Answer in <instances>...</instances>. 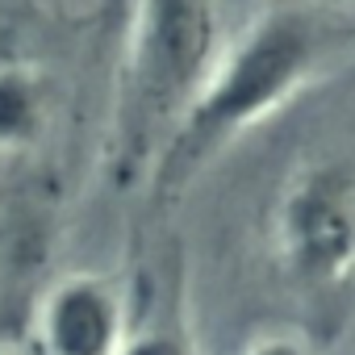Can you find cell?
<instances>
[{"label": "cell", "instance_id": "4", "mask_svg": "<svg viewBox=\"0 0 355 355\" xmlns=\"http://www.w3.org/2000/svg\"><path fill=\"white\" fill-rule=\"evenodd\" d=\"M34 338L42 355H121L130 343L125 305L101 276L71 272L46 288Z\"/></svg>", "mask_w": 355, "mask_h": 355}, {"label": "cell", "instance_id": "5", "mask_svg": "<svg viewBox=\"0 0 355 355\" xmlns=\"http://www.w3.org/2000/svg\"><path fill=\"white\" fill-rule=\"evenodd\" d=\"M51 105L42 80L21 63H0V155L30 150L46 130Z\"/></svg>", "mask_w": 355, "mask_h": 355}, {"label": "cell", "instance_id": "1", "mask_svg": "<svg viewBox=\"0 0 355 355\" xmlns=\"http://www.w3.org/2000/svg\"><path fill=\"white\" fill-rule=\"evenodd\" d=\"M334 30L309 9L272 5L234 42L222 46L201 92L171 125L159 146L150 184L175 193L239 134L268 121L284 101H293L326 63Z\"/></svg>", "mask_w": 355, "mask_h": 355}, {"label": "cell", "instance_id": "3", "mask_svg": "<svg viewBox=\"0 0 355 355\" xmlns=\"http://www.w3.org/2000/svg\"><path fill=\"white\" fill-rule=\"evenodd\" d=\"M280 268L305 288L347 284L355 272V163L318 159L293 171L272 218Z\"/></svg>", "mask_w": 355, "mask_h": 355}, {"label": "cell", "instance_id": "2", "mask_svg": "<svg viewBox=\"0 0 355 355\" xmlns=\"http://www.w3.org/2000/svg\"><path fill=\"white\" fill-rule=\"evenodd\" d=\"M218 55L222 38L214 0H138L121 105L125 163H138L155 134H171Z\"/></svg>", "mask_w": 355, "mask_h": 355}, {"label": "cell", "instance_id": "6", "mask_svg": "<svg viewBox=\"0 0 355 355\" xmlns=\"http://www.w3.org/2000/svg\"><path fill=\"white\" fill-rule=\"evenodd\" d=\"M121 355H193V351L175 334H138L121 347Z\"/></svg>", "mask_w": 355, "mask_h": 355}, {"label": "cell", "instance_id": "7", "mask_svg": "<svg viewBox=\"0 0 355 355\" xmlns=\"http://www.w3.org/2000/svg\"><path fill=\"white\" fill-rule=\"evenodd\" d=\"M243 355H309V347L301 338H293V334H263Z\"/></svg>", "mask_w": 355, "mask_h": 355}]
</instances>
